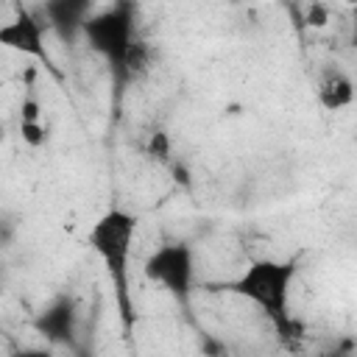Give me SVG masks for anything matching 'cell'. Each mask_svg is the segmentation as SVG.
I'll use <instances>...</instances> for the list:
<instances>
[{"instance_id":"1","label":"cell","mask_w":357,"mask_h":357,"mask_svg":"<svg viewBox=\"0 0 357 357\" xmlns=\"http://www.w3.org/2000/svg\"><path fill=\"white\" fill-rule=\"evenodd\" d=\"M296 276H298V257H284V259L257 257L234 279L218 284V290L245 298L276 326L279 335H293L296 324L290 318V290Z\"/></svg>"},{"instance_id":"2","label":"cell","mask_w":357,"mask_h":357,"mask_svg":"<svg viewBox=\"0 0 357 357\" xmlns=\"http://www.w3.org/2000/svg\"><path fill=\"white\" fill-rule=\"evenodd\" d=\"M139 218L123 206H112L89 226L86 243L103 262L112 287L114 301L123 318V329L131 332L134 326V298H131V257H134V240H137Z\"/></svg>"},{"instance_id":"3","label":"cell","mask_w":357,"mask_h":357,"mask_svg":"<svg viewBox=\"0 0 357 357\" xmlns=\"http://www.w3.org/2000/svg\"><path fill=\"white\" fill-rule=\"evenodd\" d=\"M89 47L100 53L109 64L126 67L128 53L134 47V8L131 3H114L112 8H103L98 14H89L81 25Z\"/></svg>"},{"instance_id":"4","label":"cell","mask_w":357,"mask_h":357,"mask_svg":"<svg viewBox=\"0 0 357 357\" xmlns=\"http://www.w3.org/2000/svg\"><path fill=\"white\" fill-rule=\"evenodd\" d=\"M142 276L176 298H187L195 284V251L187 243H162L142 262Z\"/></svg>"},{"instance_id":"5","label":"cell","mask_w":357,"mask_h":357,"mask_svg":"<svg viewBox=\"0 0 357 357\" xmlns=\"http://www.w3.org/2000/svg\"><path fill=\"white\" fill-rule=\"evenodd\" d=\"M50 28H47V22L42 17H36L28 6L17 3L14 6V17L6 25H0V47L50 64V53H47V45H45V33Z\"/></svg>"},{"instance_id":"6","label":"cell","mask_w":357,"mask_h":357,"mask_svg":"<svg viewBox=\"0 0 357 357\" xmlns=\"http://www.w3.org/2000/svg\"><path fill=\"white\" fill-rule=\"evenodd\" d=\"M318 100L329 112L349 109L354 103V81H351V75L346 70H340V67H329L318 78Z\"/></svg>"},{"instance_id":"7","label":"cell","mask_w":357,"mask_h":357,"mask_svg":"<svg viewBox=\"0 0 357 357\" xmlns=\"http://www.w3.org/2000/svg\"><path fill=\"white\" fill-rule=\"evenodd\" d=\"M92 8V0H47L45 6V22L47 28H56L59 33L81 31Z\"/></svg>"},{"instance_id":"8","label":"cell","mask_w":357,"mask_h":357,"mask_svg":"<svg viewBox=\"0 0 357 357\" xmlns=\"http://www.w3.org/2000/svg\"><path fill=\"white\" fill-rule=\"evenodd\" d=\"M343 3H346V6H354V3H357V0H343Z\"/></svg>"}]
</instances>
